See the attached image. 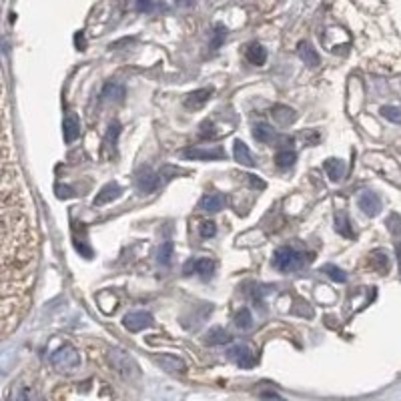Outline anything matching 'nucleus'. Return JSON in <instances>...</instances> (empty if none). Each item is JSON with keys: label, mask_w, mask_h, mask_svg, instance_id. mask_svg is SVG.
Wrapping results in <instances>:
<instances>
[{"label": "nucleus", "mask_w": 401, "mask_h": 401, "mask_svg": "<svg viewBox=\"0 0 401 401\" xmlns=\"http://www.w3.org/2000/svg\"><path fill=\"white\" fill-rule=\"evenodd\" d=\"M2 171V333L8 335L28 309L39 263L35 207L22 187L19 165L10 159L8 131Z\"/></svg>", "instance_id": "obj_1"}, {"label": "nucleus", "mask_w": 401, "mask_h": 401, "mask_svg": "<svg viewBox=\"0 0 401 401\" xmlns=\"http://www.w3.org/2000/svg\"><path fill=\"white\" fill-rule=\"evenodd\" d=\"M311 259L313 255L299 253L293 247H279L273 255V267L283 273H291V271H299L301 267H305Z\"/></svg>", "instance_id": "obj_2"}, {"label": "nucleus", "mask_w": 401, "mask_h": 401, "mask_svg": "<svg viewBox=\"0 0 401 401\" xmlns=\"http://www.w3.org/2000/svg\"><path fill=\"white\" fill-rule=\"evenodd\" d=\"M109 362L113 365L116 373L127 380V382H133L141 377V369H139V363L134 362L129 353H125L123 349H111L109 351Z\"/></svg>", "instance_id": "obj_3"}, {"label": "nucleus", "mask_w": 401, "mask_h": 401, "mask_svg": "<svg viewBox=\"0 0 401 401\" xmlns=\"http://www.w3.org/2000/svg\"><path fill=\"white\" fill-rule=\"evenodd\" d=\"M51 362H53V365L57 367L58 371H75L80 365V353L75 347H71V345H62V347H58L57 351L53 353Z\"/></svg>", "instance_id": "obj_4"}, {"label": "nucleus", "mask_w": 401, "mask_h": 401, "mask_svg": "<svg viewBox=\"0 0 401 401\" xmlns=\"http://www.w3.org/2000/svg\"><path fill=\"white\" fill-rule=\"evenodd\" d=\"M183 157L189 159V161H221L225 159V149L223 147H189L183 151Z\"/></svg>", "instance_id": "obj_5"}, {"label": "nucleus", "mask_w": 401, "mask_h": 401, "mask_svg": "<svg viewBox=\"0 0 401 401\" xmlns=\"http://www.w3.org/2000/svg\"><path fill=\"white\" fill-rule=\"evenodd\" d=\"M153 323H154L153 315L147 313V311H133V313H127L125 319H123L125 329H129L131 333H139V331L151 327Z\"/></svg>", "instance_id": "obj_6"}, {"label": "nucleus", "mask_w": 401, "mask_h": 401, "mask_svg": "<svg viewBox=\"0 0 401 401\" xmlns=\"http://www.w3.org/2000/svg\"><path fill=\"white\" fill-rule=\"evenodd\" d=\"M215 271V261L213 259H189L183 267L185 275H193L197 273L201 279H211Z\"/></svg>", "instance_id": "obj_7"}, {"label": "nucleus", "mask_w": 401, "mask_h": 401, "mask_svg": "<svg viewBox=\"0 0 401 401\" xmlns=\"http://www.w3.org/2000/svg\"><path fill=\"white\" fill-rule=\"evenodd\" d=\"M229 357L233 362L237 363L241 369H251L255 363H257V357H255V353L249 349L247 345H233L229 349Z\"/></svg>", "instance_id": "obj_8"}, {"label": "nucleus", "mask_w": 401, "mask_h": 401, "mask_svg": "<svg viewBox=\"0 0 401 401\" xmlns=\"http://www.w3.org/2000/svg\"><path fill=\"white\" fill-rule=\"evenodd\" d=\"M62 136H64V143L71 145L75 143L78 136H80V118L75 111H69L64 121H62Z\"/></svg>", "instance_id": "obj_9"}, {"label": "nucleus", "mask_w": 401, "mask_h": 401, "mask_svg": "<svg viewBox=\"0 0 401 401\" xmlns=\"http://www.w3.org/2000/svg\"><path fill=\"white\" fill-rule=\"evenodd\" d=\"M161 185V175L153 172L149 167L136 175V189L141 193H153Z\"/></svg>", "instance_id": "obj_10"}, {"label": "nucleus", "mask_w": 401, "mask_h": 401, "mask_svg": "<svg viewBox=\"0 0 401 401\" xmlns=\"http://www.w3.org/2000/svg\"><path fill=\"white\" fill-rule=\"evenodd\" d=\"M357 205H359V209H362L367 217H375V215L382 211V199L373 191H363L362 195H359Z\"/></svg>", "instance_id": "obj_11"}, {"label": "nucleus", "mask_w": 401, "mask_h": 401, "mask_svg": "<svg viewBox=\"0 0 401 401\" xmlns=\"http://www.w3.org/2000/svg\"><path fill=\"white\" fill-rule=\"evenodd\" d=\"M154 362L161 365V369H165L169 373H181V375L187 373V363L183 362L181 357H177V355H171V353H163Z\"/></svg>", "instance_id": "obj_12"}, {"label": "nucleus", "mask_w": 401, "mask_h": 401, "mask_svg": "<svg viewBox=\"0 0 401 401\" xmlns=\"http://www.w3.org/2000/svg\"><path fill=\"white\" fill-rule=\"evenodd\" d=\"M123 195V187H118L116 183H109V185H105L100 193H96L95 201H93V205L95 207H103V205H109V203H113L116 201L118 197Z\"/></svg>", "instance_id": "obj_13"}, {"label": "nucleus", "mask_w": 401, "mask_h": 401, "mask_svg": "<svg viewBox=\"0 0 401 401\" xmlns=\"http://www.w3.org/2000/svg\"><path fill=\"white\" fill-rule=\"evenodd\" d=\"M233 157H235V161H237L239 165H243V167H249V169L255 167V159H253V154L249 151V147L241 141V139H237L235 145H233Z\"/></svg>", "instance_id": "obj_14"}, {"label": "nucleus", "mask_w": 401, "mask_h": 401, "mask_svg": "<svg viewBox=\"0 0 401 401\" xmlns=\"http://www.w3.org/2000/svg\"><path fill=\"white\" fill-rule=\"evenodd\" d=\"M225 201H227V199H225V195H221V193H205L203 199H201V209L207 211V213H217V211H221L225 207Z\"/></svg>", "instance_id": "obj_15"}, {"label": "nucleus", "mask_w": 401, "mask_h": 401, "mask_svg": "<svg viewBox=\"0 0 401 401\" xmlns=\"http://www.w3.org/2000/svg\"><path fill=\"white\" fill-rule=\"evenodd\" d=\"M213 96V89H199V91H193L185 96V107L187 109H201L205 107Z\"/></svg>", "instance_id": "obj_16"}, {"label": "nucleus", "mask_w": 401, "mask_h": 401, "mask_svg": "<svg viewBox=\"0 0 401 401\" xmlns=\"http://www.w3.org/2000/svg\"><path fill=\"white\" fill-rule=\"evenodd\" d=\"M297 53H299V58L305 62L307 66H319V62H321V57H319V53H317V48H313V44L311 42H299V48H297Z\"/></svg>", "instance_id": "obj_17"}, {"label": "nucleus", "mask_w": 401, "mask_h": 401, "mask_svg": "<svg viewBox=\"0 0 401 401\" xmlns=\"http://www.w3.org/2000/svg\"><path fill=\"white\" fill-rule=\"evenodd\" d=\"M271 115H273V121L279 123L281 127H287V125H291V123L297 121V113H295L293 109L285 107V105H275V107L271 109Z\"/></svg>", "instance_id": "obj_18"}, {"label": "nucleus", "mask_w": 401, "mask_h": 401, "mask_svg": "<svg viewBox=\"0 0 401 401\" xmlns=\"http://www.w3.org/2000/svg\"><path fill=\"white\" fill-rule=\"evenodd\" d=\"M323 169L333 183H339L345 177V163L341 159H327L323 163Z\"/></svg>", "instance_id": "obj_19"}, {"label": "nucleus", "mask_w": 401, "mask_h": 401, "mask_svg": "<svg viewBox=\"0 0 401 401\" xmlns=\"http://www.w3.org/2000/svg\"><path fill=\"white\" fill-rule=\"evenodd\" d=\"M369 265H371L373 271H377L380 275H385L389 271V255L383 249H375L369 255Z\"/></svg>", "instance_id": "obj_20"}, {"label": "nucleus", "mask_w": 401, "mask_h": 401, "mask_svg": "<svg viewBox=\"0 0 401 401\" xmlns=\"http://www.w3.org/2000/svg\"><path fill=\"white\" fill-rule=\"evenodd\" d=\"M245 57H247L251 64L261 66V64H265V60H267V51H265L259 42H251L247 46V51H245Z\"/></svg>", "instance_id": "obj_21"}, {"label": "nucleus", "mask_w": 401, "mask_h": 401, "mask_svg": "<svg viewBox=\"0 0 401 401\" xmlns=\"http://www.w3.org/2000/svg\"><path fill=\"white\" fill-rule=\"evenodd\" d=\"M387 227L391 231L395 239V249H398V261H400V277H401V219L400 215H391L387 219Z\"/></svg>", "instance_id": "obj_22"}, {"label": "nucleus", "mask_w": 401, "mask_h": 401, "mask_svg": "<svg viewBox=\"0 0 401 401\" xmlns=\"http://www.w3.org/2000/svg\"><path fill=\"white\" fill-rule=\"evenodd\" d=\"M335 231H337L341 237H345V239H353V237H355L353 227H351V223H349V217L345 215L344 211L335 213Z\"/></svg>", "instance_id": "obj_23"}, {"label": "nucleus", "mask_w": 401, "mask_h": 401, "mask_svg": "<svg viewBox=\"0 0 401 401\" xmlns=\"http://www.w3.org/2000/svg\"><path fill=\"white\" fill-rule=\"evenodd\" d=\"M231 339L233 337L223 327H213V329H209V333L205 335V344L207 345H225L231 344Z\"/></svg>", "instance_id": "obj_24"}, {"label": "nucleus", "mask_w": 401, "mask_h": 401, "mask_svg": "<svg viewBox=\"0 0 401 401\" xmlns=\"http://www.w3.org/2000/svg\"><path fill=\"white\" fill-rule=\"evenodd\" d=\"M253 136H255V141H259V143H273V141L277 139L275 131L269 127L267 123H257V125L253 127Z\"/></svg>", "instance_id": "obj_25"}, {"label": "nucleus", "mask_w": 401, "mask_h": 401, "mask_svg": "<svg viewBox=\"0 0 401 401\" xmlns=\"http://www.w3.org/2000/svg\"><path fill=\"white\" fill-rule=\"evenodd\" d=\"M103 98L105 100H113V103H121L125 98V87L118 82H109L103 89Z\"/></svg>", "instance_id": "obj_26"}, {"label": "nucleus", "mask_w": 401, "mask_h": 401, "mask_svg": "<svg viewBox=\"0 0 401 401\" xmlns=\"http://www.w3.org/2000/svg\"><path fill=\"white\" fill-rule=\"evenodd\" d=\"M118 134H121V125H118L116 121H113L111 127H109V131H107V136H105V147H103V151H111V154L115 153Z\"/></svg>", "instance_id": "obj_27"}, {"label": "nucleus", "mask_w": 401, "mask_h": 401, "mask_svg": "<svg viewBox=\"0 0 401 401\" xmlns=\"http://www.w3.org/2000/svg\"><path fill=\"white\" fill-rule=\"evenodd\" d=\"M297 161V154L293 153V151H279V153L275 154V165L279 167V169H289V167H293V163Z\"/></svg>", "instance_id": "obj_28"}, {"label": "nucleus", "mask_w": 401, "mask_h": 401, "mask_svg": "<svg viewBox=\"0 0 401 401\" xmlns=\"http://www.w3.org/2000/svg\"><path fill=\"white\" fill-rule=\"evenodd\" d=\"M235 325L241 329V331H247L253 327V315H251V311H249L247 307H243L237 315H235Z\"/></svg>", "instance_id": "obj_29"}, {"label": "nucleus", "mask_w": 401, "mask_h": 401, "mask_svg": "<svg viewBox=\"0 0 401 401\" xmlns=\"http://www.w3.org/2000/svg\"><path fill=\"white\" fill-rule=\"evenodd\" d=\"M172 253H175V245H172L171 241L163 243V245L159 247V253H157V261H159L161 265H169L172 259Z\"/></svg>", "instance_id": "obj_30"}, {"label": "nucleus", "mask_w": 401, "mask_h": 401, "mask_svg": "<svg viewBox=\"0 0 401 401\" xmlns=\"http://www.w3.org/2000/svg\"><path fill=\"white\" fill-rule=\"evenodd\" d=\"M323 273H327V277L333 279L335 283H345V281H347V273H345L344 269L337 267V265H331V263L325 265Z\"/></svg>", "instance_id": "obj_31"}, {"label": "nucleus", "mask_w": 401, "mask_h": 401, "mask_svg": "<svg viewBox=\"0 0 401 401\" xmlns=\"http://www.w3.org/2000/svg\"><path fill=\"white\" fill-rule=\"evenodd\" d=\"M225 39H227V28L221 26V24H217V26H215V33H213V40H211V48H213V51L221 48V44L225 42Z\"/></svg>", "instance_id": "obj_32"}, {"label": "nucleus", "mask_w": 401, "mask_h": 401, "mask_svg": "<svg viewBox=\"0 0 401 401\" xmlns=\"http://www.w3.org/2000/svg\"><path fill=\"white\" fill-rule=\"evenodd\" d=\"M382 116L383 118H387V121H391V123H395V125H401V109L400 107H382Z\"/></svg>", "instance_id": "obj_33"}, {"label": "nucleus", "mask_w": 401, "mask_h": 401, "mask_svg": "<svg viewBox=\"0 0 401 401\" xmlns=\"http://www.w3.org/2000/svg\"><path fill=\"white\" fill-rule=\"evenodd\" d=\"M199 233H201L203 239H211V237L217 235V225H215L213 221H203V223L199 225Z\"/></svg>", "instance_id": "obj_34"}, {"label": "nucleus", "mask_w": 401, "mask_h": 401, "mask_svg": "<svg viewBox=\"0 0 401 401\" xmlns=\"http://www.w3.org/2000/svg\"><path fill=\"white\" fill-rule=\"evenodd\" d=\"M247 181L249 185H251V189H259V191H263L267 185H265V181H261L259 177H255V175H247Z\"/></svg>", "instance_id": "obj_35"}, {"label": "nucleus", "mask_w": 401, "mask_h": 401, "mask_svg": "<svg viewBox=\"0 0 401 401\" xmlns=\"http://www.w3.org/2000/svg\"><path fill=\"white\" fill-rule=\"evenodd\" d=\"M303 136V141H305L307 145H317V141H319V133L317 131H305V133L301 134Z\"/></svg>", "instance_id": "obj_36"}, {"label": "nucleus", "mask_w": 401, "mask_h": 401, "mask_svg": "<svg viewBox=\"0 0 401 401\" xmlns=\"http://www.w3.org/2000/svg\"><path fill=\"white\" fill-rule=\"evenodd\" d=\"M75 193L71 191L69 187H57V197L58 199H69V197H73Z\"/></svg>", "instance_id": "obj_37"}, {"label": "nucleus", "mask_w": 401, "mask_h": 401, "mask_svg": "<svg viewBox=\"0 0 401 401\" xmlns=\"http://www.w3.org/2000/svg\"><path fill=\"white\" fill-rule=\"evenodd\" d=\"M151 0H136V8L139 10H151Z\"/></svg>", "instance_id": "obj_38"}, {"label": "nucleus", "mask_w": 401, "mask_h": 401, "mask_svg": "<svg viewBox=\"0 0 401 401\" xmlns=\"http://www.w3.org/2000/svg\"><path fill=\"white\" fill-rule=\"evenodd\" d=\"M261 398H277V400H279L281 395H279V393H273V391H269V393H261Z\"/></svg>", "instance_id": "obj_39"}, {"label": "nucleus", "mask_w": 401, "mask_h": 401, "mask_svg": "<svg viewBox=\"0 0 401 401\" xmlns=\"http://www.w3.org/2000/svg\"><path fill=\"white\" fill-rule=\"evenodd\" d=\"M177 4L179 6H189V4H193V0H177Z\"/></svg>", "instance_id": "obj_40"}]
</instances>
